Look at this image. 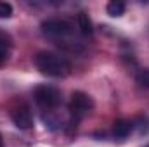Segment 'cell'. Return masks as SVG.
I'll use <instances>...</instances> for the list:
<instances>
[{"mask_svg":"<svg viewBox=\"0 0 149 147\" xmlns=\"http://www.w3.org/2000/svg\"><path fill=\"white\" fill-rule=\"evenodd\" d=\"M132 128H134V123H132L130 119H118V121H114L113 135H114L116 139H127V137L130 135Z\"/></svg>","mask_w":149,"mask_h":147,"instance_id":"cell-6","label":"cell"},{"mask_svg":"<svg viewBox=\"0 0 149 147\" xmlns=\"http://www.w3.org/2000/svg\"><path fill=\"white\" fill-rule=\"evenodd\" d=\"M10 119L21 130H28V128L33 126V114L30 111V106H26V104H19V106L12 107V111H10Z\"/></svg>","mask_w":149,"mask_h":147,"instance_id":"cell-5","label":"cell"},{"mask_svg":"<svg viewBox=\"0 0 149 147\" xmlns=\"http://www.w3.org/2000/svg\"><path fill=\"white\" fill-rule=\"evenodd\" d=\"M125 9H127L125 2H121V0H111L108 3V7H106V12L111 17H121L125 14Z\"/></svg>","mask_w":149,"mask_h":147,"instance_id":"cell-8","label":"cell"},{"mask_svg":"<svg viewBox=\"0 0 149 147\" xmlns=\"http://www.w3.org/2000/svg\"><path fill=\"white\" fill-rule=\"evenodd\" d=\"M33 97H35V102L45 111L56 109L61 104V101H63L61 92L56 87H52V85H40V87H37L35 92H33Z\"/></svg>","mask_w":149,"mask_h":147,"instance_id":"cell-3","label":"cell"},{"mask_svg":"<svg viewBox=\"0 0 149 147\" xmlns=\"http://www.w3.org/2000/svg\"><path fill=\"white\" fill-rule=\"evenodd\" d=\"M146 147H149V146H146Z\"/></svg>","mask_w":149,"mask_h":147,"instance_id":"cell-13","label":"cell"},{"mask_svg":"<svg viewBox=\"0 0 149 147\" xmlns=\"http://www.w3.org/2000/svg\"><path fill=\"white\" fill-rule=\"evenodd\" d=\"M94 111V101L88 94L85 92H73L71 101H70V116L71 121L78 123L83 118H87Z\"/></svg>","mask_w":149,"mask_h":147,"instance_id":"cell-2","label":"cell"},{"mask_svg":"<svg viewBox=\"0 0 149 147\" xmlns=\"http://www.w3.org/2000/svg\"><path fill=\"white\" fill-rule=\"evenodd\" d=\"M35 64H37L38 71L45 76L50 78H64L71 73V64L70 61L56 52H38L35 55Z\"/></svg>","mask_w":149,"mask_h":147,"instance_id":"cell-1","label":"cell"},{"mask_svg":"<svg viewBox=\"0 0 149 147\" xmlns=\"http://www.w3.org/2000/svg\"><path fill=\"white\" fill-rule=\"evenodd\" d=\"M12 16V5L7 2H0V19H7Z\"/></svg>","mask_w":149,"mask_h":147,"instance_id":"cell-11","label":"cell"},{"mask_svg":"<svg viewBox=\"0 0 149 147\" xmlns=\"http://www.w3.org/2000/svg\"><path fill=\"white\" fill-rule=\"evenodd\" d=\"M137 85L141 88H149V69H142L137 74Z\"/></svg>","mask_w":149,"mask_h":147,"instance_id":"cell-10","label":"cell"},{"mask_svg":"<svg viewBox=\"0 0 149 147\" xmlns=\"http://www.w3.org/2000/svg\"><path fill=\"white\" fill-rule=\"evenodd\" d=\"M0 147H3V142H2V135H0Z\"/></svg>","mask_w":149,"mask_h":147,"instance_id":"cell-12","label":"cell"},{"mask_svg":"<svg viewBox=\"0 0 149 147\" xmlns=\"http://www.w3.org/2000/svg\"><path fill=\"white\" fill-rule=\"evenodd\" d=\"M71 30H73L71 21H68L64 17H50V19H45L42 23V31L49 37H66L68 33H71Z\"/></svg>","mask_w":149,"mask_h":147,"instance_id":"cell-4","label":"cell"},{"mask_svg":"<svg viewBox=\"0 0 149 147\" xmlns=\"http://www.w3.org/2000/svg\"><path fill=\"white\" fill-rule=\"evenodd\" d=\"M78 28H80V33L83 37H92L94 26H92V21H90L87 12H80L78 14Z\"/></svg>","mask_w":149,"mask_h":147,"instance_id":"cell-7","label":"cell"},{"mask_svg":"<svg viewBox=\"0 0 149 147\" xmlns=\"http://www.w3.org/2000/svg\"><path fill=\"white\" fill-rule=\"evenodd\" d=\"M7 57H9V43L5 42L3 37H0V66L5 64Z\"/></svg>","mask_w":149,"mask_h":147,"instance_id":"cell-9","label":"cell"}]
</instances>
